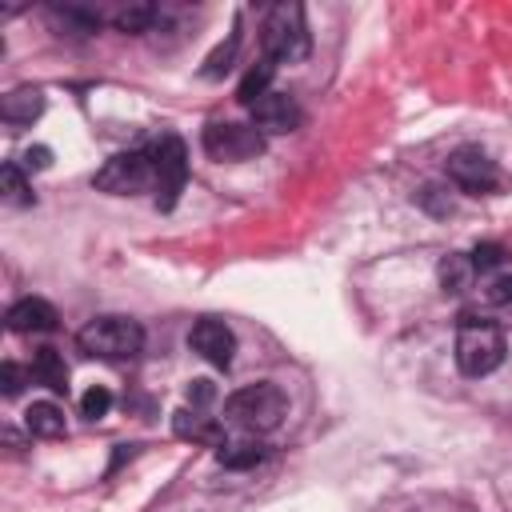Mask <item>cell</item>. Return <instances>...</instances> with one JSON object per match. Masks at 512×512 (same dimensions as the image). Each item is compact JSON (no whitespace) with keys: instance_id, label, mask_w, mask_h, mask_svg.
<instances>
[{"instance_id":"cell-24","label":"cell","mask_w":512,"mask_h":512,"mask_svg":"<svg viewBox=\"0 0 512 512\" xmlns=\"http://www.w3.org/2000/svg\"><path fill=\"white\" fill-rule=\"evenodd\" d=\"M496 264H504V248H500V244H476V248H472V268H476V272H488V268H496Z\"/></svg>"},{"instance_id":"cell-17","label":"cell","mask_w":512,"mask_h":512,"mask_svg":"<svg viewBox=\"0 0 512 512\" xmlns=\"http://www.w3.org/2000/svg\"><path fill=\"white\" fill-rule=\"evenodd\" d=\"M236 52H240V24H232L228 40H224V44H216V48L208 52V60H204L200 76H204V80H220V76H224V72L236 64Z\"/></svg>"},{"instance_id":"cell-27","label":"cell","mask_w":512,"mask_h":512,"mask_svg":"<svg viewBox=\"0 0 512 512\" xmlns=\"http://www.w3.org/2000/svg\"><path fill=\"white\" fill-rule=\"evenodd\" d=\"M48 164H52V148H44V144H32V148L24 152V160H20L24 172H44Z\"/></svg>"},{"instance_id":"cell-5","label":"cell","mask_w":512,"mask_h":512,"mask_svg":"<svg viewBox=\"0 0 512 512\" xmlns=\"http://www.w3.org/2000/svg\"><path fill=\"white\" fill-rule=\"evenodd\" d=\"M152 156V176H156V208L168 212L176 208L180 192H184V180H188V152H184V140L180 136H160L156 148L148 152Z\"/></svg>"},{"instance_id":"cell-6","label":"cell","mask_w":512,"mask_h":512,"mask_svg":"<svg viewBox=\"0 0 512 512\" xmlns=\"http://www.w3.org/2000/svg\"><path fill=\"white\" fill-rule=\"evenodd\" d=\"M204 152L220 164H244V160H256L264 152V136L252 124L216 120L204 128Z\"/></svg>"},{"instance_id":"cell-1","label":"cell","mask_w":512,"mask_h":512,"mask_svg":"<svg viewBox=\"0 0 512 512\" xmlns=\"http://www.w3.org/2000/svg\"><path fill=\"white\" fill-rule=\"evenodd\" d=\"M504 352H508V340L500 332L496 320H484V316H460V328H456V368L464 376H488L504 364Z\"/></svg>"},{"instance_id":"cell-3","label":"cell","mask_w":512,"mask_h":512,"mask_svg":"<svg viewBox=\"0 0 512 512\" xmlns=\"http://www.w3.org/2000/svg\"><path fill=\"white\" fill-rule=\"evenodd\" d=\"M260 48L272 64H292L308 56V24L300 4H272L260 24Z\"/></svg>"},{"instance_id":"cell-25","label":"cell","mask_w":512,"mask_h":512,"mask_svg":"<svg viewBox=\"0 0 512 512\" xmlns=\"http://www.w3.org/2000/svg\"><path fill=\"white\" fill-rule=\"evenodd\" d=\"M24 380H28V372H24L20 364L8 360V364L0 368V392H4V396H16V392L24 388Z\"/></svg>"},{"instance_id":"cell-2","label":"cell","mask_w":512,"mask_h":512,"mask_svg":"<svg viewBox=\"0 0 512 512\" xmlns=\"http://www.w3.org/2000/svg\"><path fill=\"white\" fill-rule=\"evenodd\" d=\"M288 416V396L276 384H248L224 400V420L244 432H272Z\"/></svg>"},{"instance_id":"cell-20","label":"cell","mask_w":512,"mask_h":512,"mask_svg":"<svg viewBox=\"0 0 512 512\" xmlns=\"http://www.w3.org/2000/svg\"><path fill=\"white\" fill-rule=\"evenodd\" d=\"M156 4H148V0H136V4H124V8H116L112 12V24L120 28V32H148L152 24H156Z\"/></svg>"},{"instance_id":"cell-16","label":"cell","mask_w":512,"mask_h":512,"mask_svg":"<svg viewBox=\"0 0 512 512\" xmlns=\"http://www.w3.org/2000/svg\"><path fill=\"white\" fill-rule=\"evenodd\" d=\"M436 276H440V288H444V292H464V288L472 284V276H476L472 256H464V252H448V256L440 260Z\"/></svg>"},{"instance_id":"cell-9","label":"cell","mask_w":512,"mask_h":512,"mask_svg":"<svg viewBox=\"0 0 512 512\" xmlns=\"http://www.w3.org/2000/svg\"><path fill=\"white\" fill-rule=\"evenodd\" d=\"M300 120H304V112H300L296 96H288V92H268V96H260V100L252 104V128H256L260 136L296 132Z\"/></svg>"},{"instance_id":"cell-15","label":"cell","mask_w":512,"mask_h":512,"mask_svg":"<svg viewBox=\"0 0 512 512\" xmlns=\"http://www.w3.org/2000/svg\"><path fill=\"white\" fill-rule=\"evenodd\" d=\"M24 428H28L32 436H40V440H56V436L68 432V424H64V408L52 404V400H36V404L24 412Z\"/></svg>"},{"instance_id":"cell-22","label":"cell","mask_w":512,"mask_h":512,"mask_svg":"<svg viewBox=\"0 0 512 512\" xmlns=\"http://www.w3.org/2000/svg\"><path fill=\"white\" fill-rule=\"evenodd\" d=\"M108 408H112V392H108L104 384H92V388L80 396V416H84V420H100V416H108Z\"/></svg>"},{"instance_id":"cell-10","label":"cell","mask_w":512,"mask_h":512,"mask_svg":"<svg viewBox=\"0 0 512 512\" xmlns=\"http://www.w3.org/2000/svg\"><path fill=\"white\" fill-rule=\"evenodd\" d=\"M188 348H192L200 360H208V364H216V368H228V364H232V352H236V336H232V328H228L224 320L204 316V320L192 324Z\"/></svg>"},{"instance_id":"cell-11","label":"cell","mask_w":512,"mask_h":512,"mask_svg":"<svg viewBox=\"0 0 512 512\" xmlns=\"http://www.w3.org/2000/svg\"><path fill=\"white\" fill-rule=\"evenodd\" d=\"M8 328L12 332H52L56 328V308L40 296H24L8 308Z\"/></svg>"},{"instance_id":"cell-21","label":"cell","mask_w":512,"mask_h":512,"mask_svg":"<svg viewBox=\"0 0 512 512\" xmlns=\"http://www.w3.org/2000/svg\"><path fill=\"white\" fill-rule=\"evenodd\" d=\"M268 80H272V60H260V64H256V68H248V76L240 80V88H236V100L252 108L260 96H268Z\"/></svg>"},{"instance_id":"cell-14","label":"cell","mask_w":512,"mask_h":512,"mask_svg":"<svg viewBox=\"0 0 512 512\" xmlns=\"http://www.w3.org/2000/svg\"><path fill=\"white\" fill-rule=\"evenodd\" d=\"M28 372H32L36 384H44L52 392H68V364H64V356L56 348H36Z\"/></svg>"},{"instance_id":"cell-8","label":"cell","mask_w":512,"mask_h":512,"mask_svg":"<svg viewBox=\"0 0 512 512\" xmlns=\"http://www.w3.org/2000/svg\"><path fill=\"white\" fill-rule=\"evenodd\" d=\"M448 180H452L456 188L480 196V192H492V188L500 184V172H496V164L488 160V152L464 144V148H456V152L448 156Z\"/></svg>"},{"instance_id":"cell-4","label":"cell","mask_w":512,"mask_h":512,"mask_svg":"<svg viewBox=\"0 0 512 512\" xmlns=\"http://www.w3.org/2000/svg\"><path fill=\"white\" fill-rule=\"evenodd\" d=\"M76 344L100 360H132L144 348V328L132 316H92L76 332Z\"/></svg>"},{"instance_id":"cell-18","label":"cell","mask_w":512,"mask_h":512,"mask_svg":"<svg viewBox=\"0 0 512 512\" xmlns=\"http://www.w3.org/2000/svg\"><path fill=\"white\" fill-rule=\"evenodd\" d=\"M264 456H268V448L256 444V440H232V444H220L216 448V460L224 468H256Z\"/></svg>"},{"instance_id":"cell-19","label":"cell","mask_w":512,"mask_h":512,"mask_svg":"<svg viewBox=\"0 0 512 512\" xmlns=\"http://www.w3.org/2000/svg\"><path fill=\"white\" fill-rule=\"evenodd\" d=\"M0 196H4V204H16V208L32 204V184H28V176L16 160H8L0 168Z\"/></svg>"},{"instance_id":"cell-26","label":"cell","mask_w":512,"mask_h":512,"mask_svg":"<svg viewBox=\"0 0 512 512\" xmlns=\"http://www.w3.org/2000/svg\"><path fill=\"white\" fill-rule=\"evenodd\" d=\"M484 296H488V304H512V272L492 276V284L484 288Z\"/></svg>"},{"instance_id":"cell-28","label":"cell","mask_w":512,"mask_h":512,"mask_svg":"<svg viewBox=\"0 0 512 512\" xmlns=\"http://www.w3.org/2000/svg\"><path fill=\"white\" fill-rule=\"evenodd\" d=\"M212 396H216L212 380H192V384H188V400H192V408H204Z\"/></svg>"},{"instance_id":"cell-12","label":"cell","mask_w":512,"mask_h":512,"mask_svg":"<svg viewBox=\"0 0 512 512\" xmlns=\"http://www.w3.org/2000/svg\"><path fill=\"white\" fill-rule=\"evenodd\" d=\"M172 432L180 436V440H192V444H224L220 440V424L212 420V416H204L200 408H180L176 416H172Z\"/></svg>"},{"instance_id":"cell-23","label":"cell","mask_w":512,"mask_h":512,"mask_svg":"<svg viewBox=\"0 0 512 512\" xmlns=\"http://www.w3.org/2000/svg\"><path fill=\"white\" fill-rule=\"evenodd\" d=\"M416 200H420V208L432 212V216H448V212H452V196H448L444 184H424V188L416 192Z\"/></svg>"},{"instance_id":"cell-13","label":"cell","mask_w":512,"mask_h":512,"mask_svg":"<svg viewBox=\"0 0 512 512\" xmlns=\"http://www.w3.org/2000/svg\"><path fill=\"white\" fill-rule=\"evenodd\" d=\"M40 112H44V92L32 88V84L12 88L8 96H0V116L12 120V124H32Z\"/></svg>"},{"instance_id":"cell-7","label":"cell","mask_w":512,"mask_h":512,"mask_svg":"<svg viewBox=\"0 0 512 512\" xmlns=\"http://www.w3.org/2000/svg\"><path fill=\"white\" fill-rule=\"evenodd\" d=\"M148 184H156L152 176V156L148 152H120L112 156L100 172H96V188L108 196H136Z\"/></svg>"}]
</instances>
